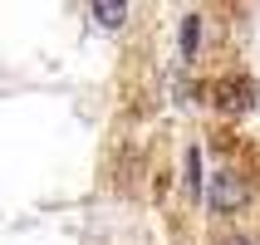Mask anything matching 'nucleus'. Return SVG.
<instances>
[{"mask_svg": "<svg viewBox=\"0 0 260 245\" xmlns=\"http://www.w3.org/2000/svg\"><path fill=\"white\" fill-rule=\"evenodd\" d=\"M211 93H216V108H221V113H231V118H241V113L255 108V79H250V74H231V79H221Z\"/></svg>", "mask_w": 260, "mask_h": 245, "instance_id": "obj_2", "label": "nucleus"}, {"mask_svg": "<svg viewBox=\"0 0 260 245\" xmlns=\"http://www.w3.org/2000/svg\"><path fill=\"white\" fill-rule=\"evenodd\" d=\"M250 201V187L241 172H216L211 177V191H206V206L216 211V216H236V211H246Z\"/></svg>", "mask_w": 260, "mask_h": 245, "instance_id": "obj_1", "label": "nucleus"}, {"mask_svg": "<svg viewBox=\"0 0 260 245\" xmlns=\"http://www.w3.org/2000/svg\"><path fill=\"white\" fill-rule=\"evenodd\" d=\"M182 187H187L191 201L202 196V152H197V147H187V177H182Z\"/></svg>", "mask_w": 260, "mask_h": 245, "instance_id": "obj_5", "label": "nucleus"}, {"mask_svg": "<svg viewBox=\"0 0 260 245\" xmlns=\"http://www.w3.org/2000/svg\"><path fill=\"white\" fill-rule=\"evenodd\" d=\"M93 20H99V29H123L128 25V0H93Z\"/></svg>", "mask_w": 260, "mask_h": 245, "instance_id": "obj_3", "label": "nucleus"}, {"mask_svg": "<svg viewBox=\"0 0 260 245\" xmlns=\"http://www.w3.org/2000/svg\"><path fill=\"white\" fill-rule=\"evenodd\" d=\"M216 245H255V240H250V235H221Z\"/></svg>", "mask_w": 260, "mask_h": 245, "instance_id": "obj_6", "label": "nucleus"}, {"mask_svg": "<svg viewBox=\"0 0 260 245\" xmlns=\"http://www.w3.org/2000/svg\"><path fill=\"white\" fill-rule=\"evenodd\" d=\"M197 40H202V15H187V20H182V34H177L182 59H197Z\"/></svg>", "mask_w": 260, "mask_h": 245, "instance_id": "obj_4", "label": "nucleus"}]
</instances>
